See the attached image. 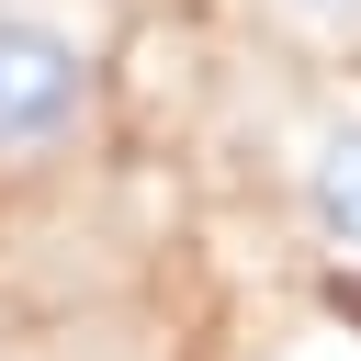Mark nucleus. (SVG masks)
<instances>
[{"label": "nucleus", "instance_id": "f257e3e1", "mask_svg": "<svg viewBox=\"0 0 361 361\" xmlns=\"http://www.w3.org/2000/svg\"><path fill=\"white\" fill-rule=\"evenodd\" d=\"M90 113V45L45 11H0V158L68 147Z\"/></svg>", "mask_w": 361, "mask_h": 361}, {"label": "nucleus", "instance_id": "f03ea898", "mask_svg": "<svg viewBox=\"0 0 361 361\" xmlns=\"http://www.w3.org/2000/svg\"><path fill=\"white\" fill-rule=\"evenodd\" d=\"M305 214H316V237H327L338 259H361V113L316 135V158H305Z\"/></svg>", "mask_w": 361, "mask_h": 361}, {"label": "nucleus", "instance_id": "7ed1b4c3", "mask_svg": "<svg viewBox=\"0 0 361 361\" xmlns=\"http://www.w3.org/2000/svg\"><path fill=\"white\" fill-rule=\"evenodd\" d=\"M282 23H305V34H338V45H361V0H271Z\"/></svg>", "mask_w": 361, "mask_h": 361}]
</instances>
